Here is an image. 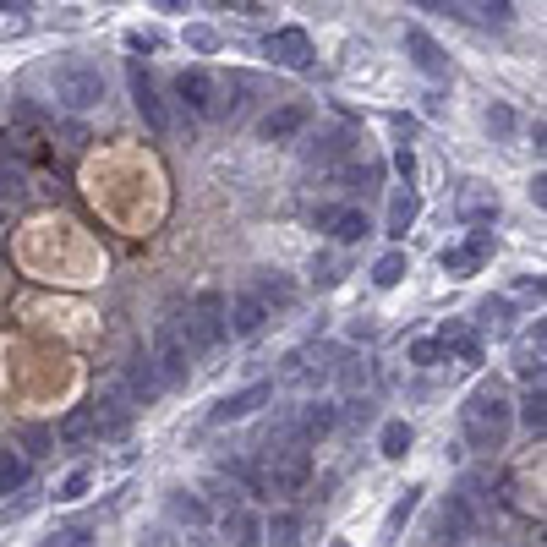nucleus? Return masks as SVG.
I'll return each mask as SVG.
<instances>
[{
    "label": "nucleus",
    "mask_w": 547,
    "mask_h": 547,
    "mask_svg": "<svg viewBox=\"0 0 547 547\" xmlns=\"http://www.w3.org/2000/svg\"><path fill=\"white\" fill-rule=\"evenodd\" d=\"M487 132L509 137V132H515V110H509V104H493V110H487Z\"/></svg>",
    "instance_id": "c9c22d12"
},
{
    "label": "nucleus",
    "mask_w": 547,
    "mask_h": 547,
    "mask_svg": "<svg viewBox=\"0 0 547 547\" xmlns=\"http://www.w3.org/2000/svg\"><path fill=\"white\" fill-rule=\"evenodd\" d=\"M176 99H181L192 115H214V110H219V83L203 72V66H186V72L176 77Z\"/></svg>",
    "instance_id": "1a4fd4ad"
},
{
    "label": "nucleus",
    "mask_w": 547,
    "mask_h": 547,
    "mask_svg": "<svg viewBox=\"0 0 547 547\" xmlns=\"http://www.w3.org/2000/svg\"><path fill=\"white\" fill-rule=\"evenodd\" d=\"M334 547H351V542H334Z\"/></svg>",
    "instance_id": "37998d69"
},
{
    "label": "nucleus",
    "mask_w": 547,
    "mask_h": 547,
    "mask_svg": "<svg viewBox=\"0 0 547 547\" xmlns=\"http://www.w3.org/2000/svg\"><path fill=\"white\" fill-rule=\"evenodd\" d=\"M165 389V378H159V367L148 362V356H132V367H126V394H132V400H154V394Z\"/></svg>",
    "instance_id": "a211bd4d"
},
{
    "label": "nucleus",
    "mask_w": 547,
    "mask_h": 547,
    "mask_svg": "<svg viewBox=\"0 0 547 547\" xmlns=\"http://www.w3.org/2000/svg\"><path fill=\"white\" fill-rule=\"evenodd\" d=\"M394 170L405 176V186H411V176H416V154H411V148H394Z\"/></svg>",
    "instance_id": "a19ab883"
},
{
    "label": "nucleus",
    "mask_w": 547,
    "mask_h": 547,
    "mask_svg": "<svg viewBox=\"0 0 547 547\" xmlns=\"http://www.w3.org/2000/svg\"><path fill=\"white\" fill-rule=\"evenodd\" d=\"M88 482H93L88 471H72V476H66V482H61V493H55V498H66V504H77V498L88 493Z\"/></svg>",
    "instance_id": "4c0bfd02"
},
{
    "label": "nucleus",
    "mask_w": 547,
    "mask_h": 547,
    "mask_svg": "<svg viewBox=\"0 0 547 547\" xmlns=\"http://www.w3.org/2000/svg\"><path fill=\"white\" fill-rule=\"evenodd\" d=\"M126 44H132V50H159L165 33H159V28H132V33H126Z\"/></svg>",
    "instance_id": "58836bf2"
},
{
    "label": "nucleus",
    "mask_w": 547,
    "mask_h": 547,
    "mask_svg": "<svg viewBox=\"0 0 547 547\" xmlns=\"http://www.w3.org/2000/svg\"><path fill=\"white\" fill-rule=\"evenodd\" d=\"M148 362L159 367V378H165V383H186V378H192V345H186L181 323H165V329H159V351L148 356Z\"/></svg>",
    "instance_id": "39448f33"
},
{
    "label": "nucleus",
    "mask_w": 547,
    "mask_h": 547,
    "mask_svg": "<svg viewBox=\"0 0 547 547\" xmlns=\"http://www.w3.org/2000/svg\"><path fill=\"white\" fill-rule=\"evenodd\" d=\"M531 203H537V208L547 203V176H537V181H531Z\"/></svg>",
    "instance_id": "79ce46f5"
},
{
    "label": "nucleus",
    "mask_w": 547,
    "mask_h": 547,
    "mask_svg": "<svg viewBox=\"0 0 547 547\" xmlns=\"http://www.w3.org/2000/svg\"><path fill=\"white\" fill-rule=\"evenodd\" d=\"M416 504H422V487H405V493L394 498V509L383 515V542H394V537H400V526L416 515Z\"/></svg>",
    "instance_id": "393cba45"
},
{
    "label": "nucleus",
    "mask_w": 547,
    "mask_h": 547,
    "mask_svg": "<svg viewBox=\"0 0 547 547\" xmlns=\"http://www.w3.org/2000/svg\"><path fill=\"white\" fill-rule=\"evenodd\" d=\"M88 411H93V433H110V438H121L126 427H132V405H126V394H121V389L99 394V400H93Z\"/></svg>",
    "instance_id": "9b49d317"
},
{
    "label": "nucleus",
    "mask_w": 547,
    "mask_h": 547,
    "mask_svg": "<svg viewBox=\"0 0 547 547\" xmlns=\"http://www.w3.org/2000/svg\"><path fill=\"white\" fill-rule=\"evenodd\" d=\"M476 318H482L487 329H509V301L504 296H487L482 307H476Z\"/></svg>",
    "instance_id": "72a5a7b5"
},
{
    "label": "nucleus",
    "mask_w": 547,
    "mask_h": 547,
    "mask_svg": "<svg viewBox=\"0 0 547 547\" xmlns=\"http://www.w3.org/2000/svg\"><path fill=\"white\" fill-rule=\"evenodd\" d=\"M22 482H28V460L17 449H0V493H17Z\"/></svg>",
    "instance_id": "7c9ffc66"
},
{
    "label": "nucleus",
    "mask_w": 547,
    "mask_h": 547,
    "mask_svg": "<svg viewBox=\"0 0 547 547\" xmlns=\"http://www.w3.org/2000/svg\"><path fill=\"white\" fill-rule=\"evenodd\" d=\"M460 422H465V438H471L476 449H504L509 438V400L498 383H482V389H471V400L460 405Z\"/></svg>",
    "instance_id": "f257e3e1"
},
{
    "label": "nucleus",
    "mask_w": 547,
    "mask_h": 547,
    "mask_svg": "<svg viewBox=\"0 0 547 547\" xmlns=\"http://www.w3.org/2000/svg\"><path fill=\"white\" fill-rule=\"evenodd\" d=\"M307 121H312V110H307V104H285V110H269V115H263V126H258V132L269 137V143H285V137H296Z\"/></svg>",
    "instance_id": "2eb2a0df"
},
{
    "label": "nucleus",
    "mask_w": 547,
    "mask_h": 547,
    "mask_svg": "<svg viewBox=\"0 0 547 547\" xmlns=\"http://www.w3.org/2000/svg\"><path fill=\"white\" fill-rule=\"evenodd\" d=\"M487 258H493V236H487V230H471V241H460V247H444V252H438V263H444L449 279L482 274Z\"/></svg>",
    "instance_id": "0eeeda50"
},
{
    "label": "nucleus",
    "mask_w": 547,
    "mask_h": 547,
    "mask_svg": "<svg viewBox=\"0 0 547 547\" xmlns=\"http://www.w3.org/2000/svg\"><path fill=\"white\" fill-rule=\"evenodd\" d=\"M225 531H230V547H263V520L252 509H236L225 520Z\"/></svg>",
    "instance_id": "412c9836"
},
{
    "label": "nucleus",
    "mask_w": 547,
    "mask_h": 547,
    "mask_svg": "<svg viewBox=\"0 0 547 547\" xmlns=\"http://www.w3.org/2000/svg\"><path fill=\"white\" fill-rule=\"evenodd\" d=\"M411 362L416 367H438V362H444V345H438V340H416L411 345Z\"/></svg>",
    "instance_id": "e433bc0d"
},
{
    "label": "nucleus",
    "mask_w": 547,
    "mask_h": 547,
    "mask_svg": "<svg viewBox=\"0 0 547 547\" xmlns=\"http://www.w3.org/2000/svg\"><path fill=\"white\" fill-rule=\"evenodd\" d=\"M340 383H345V389H362V383H367V362H362V367L345 362V367H340Z\"/></svg>",
    "instance_id": "ea45409f"
},
{
    "label": "nucleus",
    "mask_w": 547,
    "mask_h": 547,
    "mask_svg": "<svg viewBox=\"0 0 547 547\" xmlns=\"http://www.w3.org/2000/svg\"><path fill=\"white\" fill-rule=\"evenodd\" d=\"M416 214H422V197L405 186V192H394V203H389V236H405V230L416 225Z\"/></svg>",
    "instance_id": "4be33fe9"
},
{
    "label": "nucleus",
    "mask_w": 547,
    "mask_h": 547,
    "mask_svg": "<svg viewBox=\"0 0 547 547\" xmlns=\"http://www.w3.org/2000/svg\"><path fill=\"white\" fill-rule=\"evenodd\" d=\"M438 345H444V356L455 351L465 367H482V340H476V329H465V323H444V334H438Z\"/></svg>",
    "instance_id": "f3484780"
},
{
    "label": "nucleus",
    "mask_w": 547,
    "mask_h": 547,
    "mask_svg": "<svg viewBox=\"0 0 547 547\" xmlns=\"http://www.w3.org/2000/svg\"><path fill=\"white\" fill-rule=\"evenodd\" d=\"M165 509H170V520H181V526H208V504L197 493H170Z\"/></svg>",
    "instance_id": "a878e982"
},
{
    "label": "nucleus",
    "mask_w": 547,
    "mask_h": 547,
    "mask_svg": "<svg viewBox=\"0 0 547 547\" xmlns=\"http://www.w3.org/2000/svg\"><path fill=\"white\" fill-rule=\"evenodd\" d=\"M307 279H312V285H318V290H334V285H340V279H345V263L334 258V252H318V258L307 263Z\"/></svg>",
    "instance_id": "c85d7f7f"
},
{
    "label": "nucleus",
    "mask_w": 547,
    "mask_h": 547,
    "mask_svg": "<svg viewBox=\"0 0 547 547\" xmlns=\"http://www.w3.org/2000/svg\"><path fill=\"white\" fill-rule=\"evenodd\" d=\"M405 274H411V258H405V252H383V258L372 263V285H378V290L400 285Z\"/></svg>",
    "instance_id": "cd10ccee"
},
{
    "label": "nucleus",
    "mask_w": 547,
    "mask_h": 547,
    "mask_svg": "<svg viewBox=\"0 0 547 547\" xmlns=\"http://www.w3.org/2000/svg\"><path fill=\"white\" fill-rule=\"evenodd\" d=\"M263 55H269L274 66H290V72H307L312 66V39L301 28H274L269 39H263Z\"/></svg>",
    "instance_id": "6e6552de"
},
{
    "label": "nucleus",
    "mask_w": 547,
    "mask_h": 547,
    "mask_svg": "<svg viewBox=\"0 0 547 547\" xmlns=\"http://www.w3.org/2000/svg\"><path fill=\"white\" fill-rule=\"evenodd\" d=\"M50 444H55L50 427H28V433H22V460H28V455H50Z\"/></svg>",
    "instance_id": "f704fd0d"
},
{
    "label": "nucleus",
    "mask_w": 547,
    "mask_h": 547,
    "mask_svg": "<svg viewBox=\"0 0 547 547\" xmlns=\"http://www.w3.org/2000/svg\"><path fill=\"white\" fill-rule=\"evenodd\" d=\"M274 400V383H247L241 394H225V400L208 411V422H241V416H252L258 405Z\"/></svg>",
    "instance_id": "9d476101"
},
{
    "label": "nucleus",
    "mask_w": 547,
    "mask_h": 547,
    "mask_svg": "<svg viewBox=\"0 0 547 547\" xmlns=\"http://www.w3.org/2000/svg\"><path fill=\"white\" fill-rule=\"evenodd\" d=\"M323 230H334V241H340V247H356L362 236H372V225H367V214H362V208H334V214H329V225H323Z\"/></svg>",
    "instance_id": "aec40b11"
},
{
    "label": "nucleus",
    "mask_w": 547,
    "mask_h": 547,
    "mask_svg": "<svg viewBox=\"0 0 547 547\" xmlns=\"http://www.w3.org/2000/svg\"><path fill=\"white\" fill-rule=\"evenodd\" d=\"M263 471H269V487L274 493H301L312 476V455L301 438H269L263 444Z\"/></svg>",
    "instance_id": "f03ea898"
},
{
    "label": "nucleus",
    "mask_w": 547,
    "mask_h": 547,
    "mask_svg": "<svg viewBox=\"0 0 547 547\" xmlns=\"http://www.w3.org/2000/svg\"><path fill=\"white\" fill-rule=\"evenodd\" d=\"M55 99L66 110H93L104 99V72L93 61H61L55 66Z\"/></svg>",
    "instance_id": "20e7f679"
},
{
    "label": "nucleus",
    "mask_w": 547,
    "mask_h": 547,
    "mask_svg": "<svg viewBox=\"0 0 547 547\" xmlns=\"http://www.w3.org/2000/svg\"><path fill=\"white\" fill-rule=\"evenodd\" d=\"M515 372H520V378H531V383L542 389V323L526 334V345L515 351Z\"/></svg>",
    "instance_id": "5701e85b"
},
{
    "label": "nucleus",
    "mask_w": 547,
    "mask_h": 547,
    "mask_svg": "<svg viewBox=\"0 0 547 547\" xmlns=\"http://www.w3.org/2000/svg\"><path fill=\"white\" fill-rule=\"evenodd\" d=\"M405 50H411V61L422 66L427 77H449V55L438 50V39H427L422 28H405Z\"/></svg>",
    "instance_id": "4468645a"
},
{
    "label": "nucleus",
    "mask_w": 547,
    "mask_h": 547,
    "mask_svg": "<svg viewBox=\"0 0 547 547\" xmlns=\"http://www.w3.org/2000/svg\"><path fill=\"white\" fill-rule=\"evenodd\" d=\"M455 214L465 219V225H493L498 219V192L493 186H465V192L455 197Z\"/></svg>",
    "instance_id": "ddd939ff"
},
{
    "label": "nucleus",
    "mask_w": 547,
    "mask_h": 547,
    "mask_svg": "<svg viewBox=\"0 0 547 547\" xmlns=\"http://www.w3.org/2000/svg\"><path fill=\"white\" fill-rule=\"evenodd\" d=\"M181 44H186V50H197V55H214V50H219V33L208 28V22H186Z\"/></svg>",
    "instance_id": "473e14b6"
},
{
    "label": "nucleus",
    "mask_w": 547,
    "mask_h": 547,
    "mask_svg": "<svg viewBox=\"0 0 547 547\" xmlns=\"http://www.w3.org/2000/svg\"><path fill=\"white\" fill-rule=\"evenodd\" d=\"M263 323H269V307H263V301L252 296V290H241V296L225 307V329H230V334H241V340H252V334H258Z\"/></svg>",
    "instance_id": "f8f14e48"
},
{
    "label": "nucleus",
    "mask_w": 547,
    "mask_h": 547,
    "mask_svg": "<svg viewBox=\"0 0 547 547\" xmlns=\"http://www.w3.org/2000/svg\"><path fill=\"white\" fill-rule=\"evenodd\" d=\"M55 433H61V444H88V438H93V411H88V405H77V411L72 416H66V422L61 427H55Z\"/></svg>",
    "instance_id": "c756f323"
},
{
    "label": "nucleus",
    "mask_w": 547,
    "mask_h": 547,
    "mask_svg": "<svg viewBox=\"0 0 547 547\" xmlns=\"http://www.w3.org/2000/svg\"><path fill=\"white\" fill-rule=\"evenodd\" d=\"M520 422H526V433L542 438V427H547V394L542 389H531L526 400H520Z\"/></svg>",
    "instance_id": "2f4dec72"
},
{
    "label": "nucleus",
    "mask_w": 547,
    "mask_h": 547,
    "mask_svg": "<svg viewBox=\"0 0 547 547\" xmlns=\"http://www.w3.org/2000/svg\"><path fill=\"white\" fill-rule=\"evenodd\" d=\"M411 444H416V433L405 422H383V433H378L383 460H405V455H411Z\"/></svg>",
    "instance_id": "bb28decb"
},
{
    "label": "nucleus",
    "mask_w": 547,
    "mask_h": 547,
    "mask_svg": "<svg viewBox=\"0 0 547 547\" xmlns=\"http://www.w3.org/2000/svg\"><path fill=\"white\" fill-rule=\"evenodd\" d=\"M356 148V137L345 132V126H334V132H323V137H312L307 143V159L312 165H334V159H345Z\"/></svg>",
    "instance_id": "6ab92c4d"
},
{
    "label": "nucleus",
    "mask_w": 547,
    "mask_h": 547,
    "mask_svg": "<svg viewBox=\"0 0 547 547\" xmlns=\"http://www.w3.org/2000/svg\"><path fill=\"white\" fill-rule=\"evenodd\" d=\"M126 83H132V104L143 110V121H148V132H170V110H165V99H159V83H154V72L148 66H126Z\"/></svg>",
    "instance_id": "423d86ee"
},
{
    "label": "nucleus",
    "mask_w": 547,
    "mask_h": 547,
    "mask_svg": "<svg viewBox=\"0 0 547 547\" xmlns=\"http://www.w3.org/2000/svg\"><path fill=\"white\" fill-rule=\"evenodd\" d=\"M263 542H274V547H301V520L290 515V509H279V515L263 520Z\"/></svg>",
    "instance_id": "b1692460"
},
{
    "label": "nucleus",
    "mask_w": 547,
    "mask_h": 547,
    "mask_svg": "<svg viewBox=\"0 0 547 547\" xmlns=\"http://www.w3.org/2000/svg\"><path fill=\"white\" fill-rule=\"evenodd\" d=\"M186 345L192 351H219V345L230 340V329H225V296L219 290H203V296L192 301V312H186Z\"/></svg>",
    "instance_id": "7ed1b4c3"
},
{
    "label": "nucleus",
    "mask_w": 547,
    "mask_h": 547,
    "mask_svg": "<svg viewBox=\"0 0 547 547\" xmlns=\"http://www.w3.org/2000/svg\"><path fill=\"white\" fill-rule=\"evenodd\" d=\"M290 427H296L301 444H312V438H323V433H334V427H340V411H334V405H323V400L318 405H301V416Z\"/></svg>",
    "instance_id": "dca6fc26"
}]
</instances>
